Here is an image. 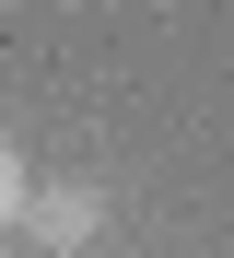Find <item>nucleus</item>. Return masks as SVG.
Returning <instances> with one entry per match:
<instances>
[{"label": "nucleus", "instance_id": "obj_1", "mask_svg": "<svg viewBox=\"0 0 234 258\" xmlns=\"http://www.w3.org/2000/svg\"><path fill=\"white\" fill-rule=\"evenodd\" d=\"M24 235H35L47 258H82L94 235H106V200H94V188H35V200H24Z\"/></svg>", "mask_w": 234, "mask_h": 258}, {"label": "nucleus", "instance_id": "obj_2", "mask_svg": "<svg viewBox=\"0 0 234 258\" xmlns=\"http://www.w3.org/2000/svg\"><path fill=\"white\" fill-rule=\"evenodd\" d=\"M24 200H35V176H24V153H12V141H0V235L24 223Z\"/></svg>", "mask_w": 234, "mask_h": 258}]
</instances>
